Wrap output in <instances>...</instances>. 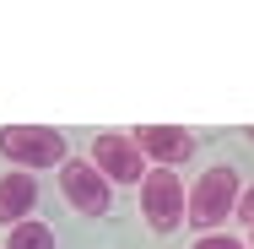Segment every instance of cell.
<instances>
[{
  "mask_svg": "<svg viewBox=\"0 0 254 249\" xmlns=\"http://www.w3.org/2000/svg\"><path fill=\"white\" fill-rule=\"evenodd\" d=\"M130 141L141 147V157H157V168H179L195 157V130L184 125H141Z\"/></svg>",
  "mask_w": 254,
  "mask_h": 249,
  "instance_id": "6",
  "label": "cell"
},
{
  "mask_svg": "<svg viewBox=\"0 0 254 249\" xmlns=\"http://www.w3.org/2000/svg\"><path fill=\"white\" fill-rule=\"evenodd\" d=\"M233 217H238V222H249V228H254V184L244 190V195H238V206H233Z\"/></svg>",
  "mask_w": 254,
  "mask_h": 249,
  "instance_id": "10",
  "label": "cell"
},
{
  "mask_svg": "<svg viewBox=\"0 0 254 249\" xmlns=\"http://www.w3.org/2000/svg\"><path fill=\"white\" fill-rule=\"evenodd\" d=\"M5 249H54V228H49V222H38V217H27V222L11 228Z\"/></svg>",
  "mask_w": 254,
  "mask_h": 249,
  "instance_id": "8",
  "label": "cell"
},
{
  "mask_svg": "<svg viewBox=\"0 0 254 249\" xmlns=\"http://www.w3.org/2000/svg\"><path fill=\"white\" fill-rule=\"evenodd\" d=\"M238 195H244V184H238V168H227V163L205 168V173H200V184L190 190V222H195L200 233H216V228L233 217Z\"/></svg>",
  "mask_w": 254,
  "mask_h": 249,
  "instance_id": "2",
  "label": "cell"
},
{
  "mask_svg": "<svg viewBox=\"0 0 254 249\" xmlns=\"http://www.w3.org/2000/svg\"><path fill=\"white\" fill-rule=\"evenodd\" d=\"M60 195L70 200L81 217H103L108 211V179L92 168V157H70L60 168Z\"/></svg>",
  "mask_w": 254,
  "mask_h": 249,
  "instance_id": "5",
  "label": "cell"
},
{
  "mask_svg": "<svg viewBox=\"0 0 254 249\" xmlns=\"http://www.w3.org/2000/svg\"><path fill=\"white\" fill-rule=\"evenodd\" d=\"M195 249H249L244 239H233V233H200V244Z\"/></svg>",
  "mask_w": 254,
  "mask_h": 249,
  "instance_id": "9",
  "label": "cell"
},
{
  "mask_svg": "<svg viewBox=\"0 0 254 249\" xmlns=\"http://www.w3.org/2000/svg\"><path fill=\"white\" fill-rule=\"evenodd\" d=\"M92 168H98L108 184H141L152 168H146V157L141 147L125 136V130H103L98 141H92Z\"/></svg>",
  "mask_w": 254,
  "mask_h": 249,
  "instance_id": "4",
  "label": "cell"
},
{
  "mask_svg": "<svg viewBox=\"0 0 254 249\" xmlns=\"http://www.w3.org/2000/svg\"><path fill=\"white\" fill-rule=\"evenodd\" d=\"M33 206H38V179H33V173H22V168L0 173V222H5V228L27 222Z\"/></svg>",
  "mask_w": 254,
  "mask_h": 249,
  "instance_id": "7",
  "label": "cell"
},
{
  "mask_svg": "<svg viewBox=\"0 0 254 249\" xmlns=\"http://www.w3.org/2000/svg\"><path fill=\"white\" fill-rule=\"evenodd\" d=\"M141 217L152 233H173L179 222H190V190L179 184L173 168H152L141 179Z\"/></svg>",
  "mask_w": 254,
  "mask_h": 249,
  "instance_id": "3",
  "label": "cell"
},
{
  "mask_svg": "<svg viewBox=\"0 0 254 249\" xmlns=\"http://www.w3.org/2000/svg\"><path fill=\"white\" fill-rule=\"evenodd\" d=\"M0 157H11V168L33 173V168H65L70 147L54 125H5L0 130Z\"/></svg>",
  "mask_w": 254,
  "mask_h": 249,
  "instance_id": "1",
  "label": "cell"
}]
</instances>
